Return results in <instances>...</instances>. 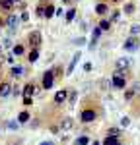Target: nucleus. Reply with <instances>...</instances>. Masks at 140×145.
<instances>
[{
  "instance_id": "f257e3e1",
  "label": "nucleus",
  "mask_w": 140,
  "mask_h": 145,
  "mask_svg": "<svg viewBox=\"0 0 140 145\" xmlns=\"http://www.w3.org/2000/svg\"><path fill=\"white\" fill-rule=\"evenodd\" d=\"M111 85H113L115 89H125L127 81H125V72H123V70H115V74H113V78H111Z\"/></svg>"
},
{
  "instance_id": "f03ea898",
  "label": "nucleus",
  "mask_w": 140,
  "mask_h": 145,
  "mask_svg": "<svg viewBox=\"0 0 140 145\" xmlns=\"http://www.w3.org/2000/svg\"><path fill=\"white\" fill-rule=\"evenodd\" d=\"M27 43L31 48H39L41 43H43V35L41 31H31V33H27Z\"/></svg>"
},
{
  "instance_id": "7ed1b4c3",
  "label": "nucleus",
  "mask_w": 140,
  "mask_h": 145,
  "mask_svg": "<svg viewBox=\"0 0 140 145\" xmlns=\"http://www.w3.org/2000/svg\"><path fill=\"white\" fill-rule=\"evenodd\" d=\"M97 118V114H95V110L93 108H84V110L80 112V120L84 124H90V122H93Z\"/></svg>"
},
{
  "instance_id": "20e7f679",
  "label": "nucleus",
  "mask_w": 140,
  "mask_h": 145,
  "mask_svg": "<svg viewBox=\"0 0 140 145\" xmlns=\"http://www.w3.org/2000/svg\"><path fill=\"white\" fill-rule=\"evenodd\" d=\"M53 83H55V72L47 70L43 74V89H53Z\"/></svg>"
},
{
  "instance_id": "39448f33",
  "label": "nucleus",
  "mask_w": 140,
  "mask_h": 145,
  "mask_svg": "<svg viewBox=\"0 0 140 145\" xmlns=\"http://www.w3.org/2000/svg\"><path fill=\"white\" fill-rule=\"evenodd\" d=\"M18 23H20V18H18L14 12H12V14H8V16H6V20H4V25H6L10 31H14V29H16V25H18Z\"/></svg>"
},
{
  "instance_id": "423d86ee",
  "label": "nucleus",
  "mask_w": 140,
  "mask_h": 145,
  "mask_svg": "<svg viewBox=\"0 0 140 145\" xmlns=\"http://www.w3.org/2000/svg\"><path fill=\"white\" fill-rule=\"evenodd\" d=\"M35 93H39V89H37V85L31 83V81H29V83H25V85L22 87V95H23V97H33Z\"/></svg>"
},
{
  "instance_id": "0eeeda50",
  "label": "nucleus",
  "mask_w": 140,
  "mask_h": 145,
  "mask_svg": "<svg viewBox=\"0 0 140 145\" xmlns=\"http://www.w3.org/2000/svg\"><path fill=\"white\" fill-rule=\"evenodd\" d=\"M68 101V89H58L55 93V105H64Z\"/></svg>"
},
{
  "instance_id": "6e6552de",
  "label": "nucleus",
  "mask_w": 140,
  "mask_h": 145,
  "mask_svg": "<svg viewBox=\"0 0 140 145\" xmlns=\"http://www.w3.org/2000/svg\"><path fill=\"white\" fill-rule=\"evenodd\" d=\"M10 95H12V85L8 81H0V97L6 99V97H10Z\"/></svg>"
},
{
  "instance_id": "1a4fd4ad",
  "label": "nucleus",
  "mask_w": 140,
  "mask_h": 145,
  "mask_svg": "<svg viewBox=\"0 0 140 145\" xmlns=\"http://www.w3.org/2000/svg\"><path fill=\"white\" fill-rule=\"evenodd\" d=\"M140 45V41L136 37H128L127 41H125V50H136Z\"/></svg>"
},
{
  "instance_id": "9d476101",
  "label": "nucleus",
  "mask_w": 140,
  "mask_h": 145,
  "mask_svg": "<svg viewBox=\"0 0 140 145\" xmlns=\"http://www.w3.org/2000/svg\"><path fill=\"white\" fill-rule=\"evenodd\" d=\"M16 6H14V2L12 0H0V10L2 12H8V14H12V10H14Z\"/></svg>"
},
{
  "instance_id": "9b49d317",
  "label": "nucleus",
  "mask_w": 140,
  "mask_h": 145,
  "mask_svg": "<svg viewBox=\"0 0 140 145\" xmlns=\"http://www.w3.org/2000/svg\"><path fill=\"white\" fill-rule=\"evenodd\" d=\"M55 14H57V8H55V6H53L51 2H47V4H45V14H43V18L51 20V18H53Z\"/></svg>"
},
{
  "instance_id": "f8f14e48",
  "label": "nucleus",
  "mask_w": 140,
  "mask_h": 145,
  "mask_svg": "<svg viewBox=\"0 0 140 145\" xmlns=\"http://www.w3.org/2000/svg\"><path fill=\"white\" fill-rule=\"evenodd\" d=\"M78 60H80V52H76V54L72 56V60H70L68 68H66V76H70V74L74 72V68H76V64H78Z\"/></svg>"
},
{
  "instance_id": "ddd939ff",
  "label": "nucleus",
  "mask_w": 140,
  "mask_h": 145,
  "mask_svg": "<svg viewBox=\"0 0 140 145\" xmlns=\"http://www.w3.org/2000/svg\"><path fill=\"white\" fill-rule=\"evenodd\" d=\"M107 12H109V6H107L105 2H97V4H95V14H97V16H105Z\"/></svg>"
},
{
  "instance_id": "4468645a",
  "label": "nucleus",
  "mask_w": 140,
  "mask_h": 145,
  "mask_svg": "<svg viewBox=\"0 0 140 145\" xmlns=\"http://www.w3.org/2000/svg\"><path fill=\"white\" fill-rule=\"evenodd\" d=\"M29 120H31V114H29L27 110H22L20 114H18V124H27Z\"/></svg>"
},
{
  "instance_id": "2eb2a0df",
  "label": "nucleus",
  "mask_w": 140,
  "mask_h": 145,
  "mask_svg": "<svg viewBox=\"0 0 140 145\" xmlns=\"http://www.w3.org/2000/svg\"><path fill=\"white\" fill-rule=\"evenodd\" d=\"M115 66H117V70H125V68L130 66V58H119L115 62Z\"/></svg>"
},
{
  "instance_id": "dca6fc26",
  "label": "nucleus",
  "mask_w": 140,
  "mask_h": 145,
  "mask_svg": "<svg viewBox=\"0 0 140 145\" xmlns=\"http://www.w3.org/2000/svg\"><path fill=\"white\" fill-rule=\"evenodd\" d=\"M10 76L12 78H22L23 76V68L22 66H12L10 68Z\"/></svg>"
},
{
  "instance_id": "f3484780",
  "label": "nucleus",
  "mask_w": 140,
  "mask_h": 145,
  "mask_svg": "<svg viewBox=\"0 0 140 145\" xmlns=\"http://www.w3.org/2000/svg\"><path fill=\"white\" fill-rule=\"evenodd\" d=\"M27 60L33 64V62H37L39 60V48H31L29 50V54H27Z\"/></svg>"
},
{
  "instance_id": "a211bd4d",
  "label": "nucleus",
  "mask_w": 140,
  "mask_h": 145,
  "mask_svg": "<svg viewBox=\"0 0 140 145\" xmlns=\"http://www.w3.org/2000/svg\"><path fill=\"white\" fill-rule=\"evenodd\" d=\"M103 145H121V141H119V137H111V135H107L103 139Z\"/></svg>"
},
{
  "instance_id": "6ab92c4d",
  "label": "nucleus",
  "mask_w": 140,
  "mask_h": 145,
  "mask_svg": "<svg viewBox=\"0 0 140 145\" xmlns=\"http://www.w3.org/2000/svg\"><path fill=\"white\" fill-rule=\"evenodd\" d=\"M72 126H74V122H72V118H64V120L60 122V128H62L64 132H66V130H70Z\"/></svg>"
},
{
  "instance_id": "aec40b11",
  "label": "nucleus",
  "mask_w": 140,
  "mask_h": 145,
  "mask_svg": "<svg viewBox=\"0 0 140 145\" xmlns=\"http://www.w3.org/2000/svg\"><path fill=\"white\" fill-rule=\"evenodd\" d=\"M97 27H99L101 31H109V29H111V22H109V20H101Z\"/></svg>"
},
{
  "instance_id": "412c9836",
  "label": "nucleus",
  "mask_w": 140,
  "mask_h": 145,
  "mask_svg": "<svg viewBox=\"0 0 140 145\" xmlns=\"http://www.w3.org/2000/svg\"><path fill=\"white\" fill-rule=\"evenodd\" d=\"M23 52H25L23 45H16V46H14V50H12V54H14V56H23Z\"/></svg>"
},
{
  "instance_id": "4be33fe9",
  "label": "nucleus",
  "mask_w": 140,
  "mask_h": 145,
  "mask_svg": "<svg viewBox=\"0 0 140 145\" xmlns=\"http://www.w3.org/2000/svg\"><path fill=\"white\" fill-rule=\"evenodd\" d=\"M88 143H90V137H88V135H80V137L74 141V145H88Z\"/></svg>"
},
{
  "instance_id": "5701e85b",
  "label": "nucleus",
  "mask_w": 140,
  "mask_h": 145,
  "mask_svg": "<svg viewBox=\"0 0 140 145\" xmlns=\"http://www.w3.org/2000/svg\"><path fill=\"white\" fill-rule=\"evenodd\" d=\"M74 18H76V8H70L68 12H66V22H72V20H74Z\"/></svg>"
},
{
  "instance_id": "b1692460",
  "label": "nucleus",
  "mask_w": 140,
  "mask_h": 145,
  "mask_svg": "<svg viewBox=\"0 0 140 145\" xmlns=\"http://www.w3.org/2000/svg\"><path fill=\"white\" fill-rule=\"evenodd\" d=\"M123 12H125V14H134V4H132V2H127L125 8H123Z\"/></svg>"
},
{
  "instance_id": "393cba45",
  "label": "nucleus",
  "mask_w": 140,
  "mask_h": 145,
  "mask_svg": "<svg viewBox=\"0 0 140 145\" xmlns=\"http://www.w3.org/2000/svg\"><path fill=\"white\" fill-rule=\"evenodd\" d=\"M140 33V23H134L132 27H130V37H136Z\"/></svg>"
},
{
  "instance_id": "a878e982",
  "label": "nucleus",
  "mask_w": 140,
  "mask_h": 145,
  "mask_svg": "<svg viewBox=\"0 0 140 145\" xmlns=\"http://www.w3.org/2000/svg\"><path fill=\"white\" fill-rule=\"evenodd\" d=\"M119 18H121V12H113V14H111V18H109V22L111 23H115V22H119Z\"/></svg>"
},
{
  "instance_id": "bb28decb",
  "label": "nucleus",
  "mask_w": 140,
  "mask_h": 145,
  "mask_svg": "<svg viewBox=\"0 0 140 145\" xmlns=\"http://www.w3.org/2000/svg\"><path fill=\"white\" fill-rule=\"evenodd\" d=\"M76 97H78V93H76V91L68 93V101H70V105H74V103H76Z\"/></svg>"
},
{
  "instance_id": "cd10ccee",
  "label": "nucleus",
  "mask_w": 140,
  "mask_h": 145,
  "mask_svg": "<svg viewBox=\"0 0 140 145\" xmlns=\"http://www.w3.org/2000/svg\"><path fill=\"white\" fill-rule=\"evenodd\" d=\"M109 135H111V137H119V135H121L119 128H111V130H109Z\"/></svg>"
},
{
  "instance_id": "c85d7f7f",
  "label": "nucleus",
  "mask_w": 140,
  "mask_h": 145,
  "mask_svg": "<svg viewBox=\"0 0 140 145\" xmlns=\"http://www.w3.org/2000/svg\"><path fill=\"white\" fill-rule=\"evenodd\" d=\"M134 91H136V89H128L127 93H125V101H130V99H132V97H134Z\"/></svg>"
},
{
  "instance_id": "c756f323",
  "label": "nucleus",
  "mask_w": 140,
  "mask_h": 145,
  "mask_svg": "<svg viewBox=\"0 0 140 145\" xmlns=\"http://www.w3.org/2000/svg\"><path fill=\"white\" fill-rule=\"evenodd\" d=\"M128 124H130V118H128V116H123V118H121V126H123V128H127Z\"/></svg>"
},
{
  "instance_id": "7c9ffc66",
  "label": "nucleus",
  "mask_w": 140,
  "mask_h": 145,
  "mask_svg": "<svg viewBox=\"0 0 140 145\" xmlns=\"http://www.w3.org/2000/svg\"><path fill=\"white\" fill-rule=\"evenodd\" d=\"M12 95H22V87L20 85H14L12 87Z\"/></svg>"
},
{
  "instance_id": "2f4dec72",
  "label": "nucleus",
  "mask_w": 140,
  "mask_h": 145,
  "mask_svg": "<svg viewBox=\"0 0 140 145\" xmlns=\"http://www.w3.org/2000/svg\"><path fill=\"white\" fill-rule=\"evenodd\" d=\"M23 105L25 106H31L33 105V97H23Z\"/></svg>"
},
{
  "instance_id": "473e14b6",
  "label": "nucleus",
  "mask_w": 140,
  "mask_h": 145,
  "mask_svg": "<svg viewBox=\"0 0 140 145\" xmlns=\"http://www.w3.org/2000/svg\"><path fill=\"white\" fill-rule=\"evenodd\" d=\"M6 60L10 62V66H16V64H14V62H16V56L12 54V52H10V54H8V56H6Z\"/></svg>"
},
{
  "instance_id": "72a5a7b5",
  "label": "nucleus",
  "mask_w": 140,
  "mask_h": 145,
  "mask_svg": "<svg viewBox=\"0 0 140 145\" xmlns=\"http://www.w3.org/2000/svg\"><path fill=\"white\" fill-rule=\"evenodd\" d=\"M6 126H8L10 130H18V126H20V124H18V122H12V120H10V122L6 124Z\"/></svg>"
},
{
  "instance_id": "f704fd0d",
  "label": "nucleus",
  "mask_w": 140,
  "mask_h": 145,
  "mask_svg": "<svg viewBox=\"0 0 140 145\" xmlns=\"http://www.w3.org/2000/svg\"><path fill=\"white\" fill-rule=\"evenodd\" d=\"M29 20V14L27 12H22V16H20V22H27Z\"/></svg>"
},
{
  "instance_id": "c9c22d12",
  "label": "nucleus",
  "mask_w": 140,
  "mask_h": 145,
  "mask_svg": "<svg viewBox=\"0 0 140 145\" xmlns=\"http://www.w3.org/2000/svg\"><path fill=\"white\" fill-rule=\"evenodd\" d=\"M84 43H86V39H84V37H80V39H76V41H74V45H84Z\"/></svg>"
},
{
  "instance_id": "e433bc0d",
  "label": "nucleus",
  "mask_w": 140,
  "mask_h": 145,
  "mask_svg": "<svg viewBox=\"0 0 140 145\" xmlns=\"http://www.w3.org/2000/svg\"><path fill=\"white\" fill-rule=\"evenodd\" d=\"M84 70L90 72V70H92V62H86V64H84Z\"/></svg>"
},
{
  "instance_id": "4c0bfd02",
  "label": "nucleus",
  "mask_w": 140,
  "mask_h": 145,
  "mask_svg": "<svg viewBox=\"0 0 140 145\" xmlns=\"http://www.w3.org/2000/svg\"><path fill=\"white\" fill-rule=\"evenodd\" d=\"M41 145H55V143H53V141H43Z\"/></svg>"
},
{
  "instance_id": "58836bf2",
  "label": "nucleus",
  "mask_w": 140,
  "mask_h": 145,
  "mask_svg": "<svg viewBox=\"0 0 140 145\" xmlns=\"http://www.w3.org/2000/svg\"><path fill=\"white\" fill-rule=\"evenodd\" d=\"M62 2H64V4H72V0H62Z\"/></svg>"
},
{
  "instance_id": "ea45409f",
  "label": "nucleus",
  "mask_w": 140,
  "mask_h": 145,
  "mask_svg": "<svg viewBox=\"0 0 140 145\" xmlns=\"http://www.w3.org/2000/svg\"><path fill=\"white\" fill-rule=\"evenodd\" d=\"M2 62H4V56H2V54H0V64H2Z\"/></svg>"
},
{
  "instance_id": "a19ab883",
  "label": "nucleus",
  "mask_w": 140,
  "mask_h": 145,
  "mask_svg": "<svg viewBox=\"0 0 140 145\" xmlns=\"http://www.w3.org/2000/svg\"><path fill=\"white\" fill-rule=\"evenodd\" d=\"M92 145H101V143H99V141H93V143Z\"/></svg>"
},
{
  "instance_id": "79ce46f5",
  "label": "nucleus",
  "mask_w": 140,
  "mask_h": 145,
  "mask_svg": "<svg viewBox=\"0 0 140 145\" xmlns=\"http://www.w3.org/2000/svg\"><path fill=\"white\" fill-rule=\"evenodd\" d=\"M111 2H115V4H117V2H121V0H111Z\"/></svg>"
},
{
  "instance_id": "37998d69",
  "label": "nucleus",
  "mask_w": 140,
  "mask_h": 145,
  "mask_svg": "<svg viewBox=\"0 0 140 145\" xmlns=\"http://www.w3.org/2000/svg\"><path fill=\"white\" fill-rule=\"evenodd\" d=\"M0 79H2V72H0Z\"/></svg>"
},
{
  "instance_id": "c03bdc74",
  "label": "nucleus",
  "mask_w": 140,
  "mask_h": 145,
  "mask_svg": "<svg viewBox=\"0 0 140 145\" xmlns=\"http://www.w3.org/2000/svg\"><path fill=\"white\" fill-rule=\"evenodd\" d=\"M0 50H2V46H0Z\"/></svg>"
},
{
  "instance_id": "a18cd8bd",
  "label": "nucleus",
  "mask_w": 140,
  "mask_h": 145,
  "mask_svg": "<svg viewBox=\"0 0 140 145\" xmlns=\"http://www.w3.org/2000/svg\"><path fill=\"white\" fill-rule=\"evenodd\" d=\"M16 145H18V143H16Z\"/></svg>"
}]
</instances>
